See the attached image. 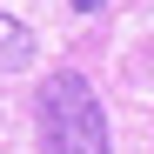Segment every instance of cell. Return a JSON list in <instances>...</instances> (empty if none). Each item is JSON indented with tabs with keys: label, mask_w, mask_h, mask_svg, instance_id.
<instances>
[{
	"label": "cell",
	"mask_w": 154,
	"mask_h": 154,
	"mask_svg": "<svg viewBox=\"0 0 154 154\" xmlns=\"http://www.w3.org/2000/svg\"><path fill=\"white\" fill-rule=\"evenodd\" d=\"M34 121H40V147H47V154H107V114H100L94 87H87L74 67L40 81Z\"/></svg>",
	"instance_id": "cell-1"
},
{
	"label": "cell",
	"mask_w": 154,
	"mask_h": 154,
	"mask_svg": "<svg viewBox=\"0 0 154 154\" xmlns=\"http://www.w3.org/2000/svg\"><path fill=\"white\" fill-rule=\"evenodd\" d=\"M27 54H34V34L20 27L14 14H0V74H14V67H27Z\"/></svg>",
	"instance_id": "cell-2"
},
{
	"label": "cell",
	"mask_w": 154,
	"mask_h": 154,
	"mask_svg": "<svg viewBox=\"0 0 154 154\" xmlns=\"http://www.w3.org/2000/svg\"><path fill=\"white\" fill-rule=\"evenodd\" d=\"M74 7H81V14H100V7H107V0H74Z\"/></svg>",
	"instance_id": "cell-3"
}]
</instances>
